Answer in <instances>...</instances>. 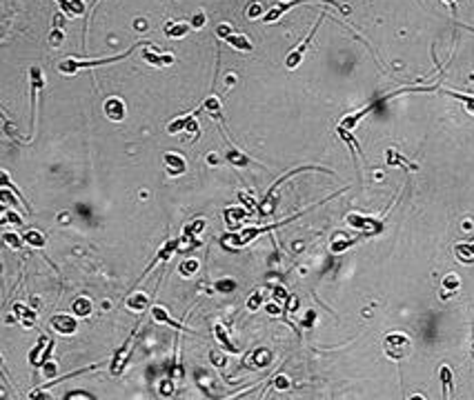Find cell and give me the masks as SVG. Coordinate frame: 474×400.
Here are the masks:
<instances>
[{
	"label": "cell",
	"instance_id": "6da1fadb",
	"mask_svg": "<svg viewBox=\"0 0 474 400\" xmlns=\"http://www.w3.org/2000/svg\"><path fill=\"white\" fill-rule=\"evenodd\" d=\"M145 45H149V42H136V45H132L130 49H127L125 54H118V56H109V58H94V60H78V58H65V60H60L58 63V71L60 74H65V76H69V74H76L78 69H85V67H100V65H109V63H118V60L122 58H127L134 49H138V47H145Z\"/></svg>",
	"mask_w": 474,
	"mask_h": 400
},
{
	"label": "cell",
	"instance_id": "7a4b0ae2",
	"mask_svg": "<svg viewBox=\"0 0 474 400\" xmlns=\"http://www.w3.org/2000/svg\"><path fill=\"white\" fill-rule=\"evenodd\" d=\"M383 349H385L387 358L403 360L405 356H410V351H412V340L408 334H403V331H392V334H387L385 340H383Z\"/></svg>",
	"mask_w": 474,
	"mask_h": 400
},
{
	"label": "cell",
	"instance_id": "3957f363",
	"mask_svg": "<svg viewBox=\"0 0 474 400\" xmlns=\"http://www.w3.org/2000/svg\"><path fill=\"white\" fill-rule=\"evenodd\" d=\"M300 3H330V5H334V7L341 9L343 14H350V7H343V5H338V0H287V3H276L270 11H265L263 20H265V22H276L283 14H285V11H289L292 7H296V5H300Z\"/></svg>",
	"mask_w": 474,
	"mask_h": 400
},
{
	"label": "cell",
	"instance_id": "277c9868",
	"mask_svg": "<svg viewBox=\"0 0 474 400\" xmlns=\"http://www.w3.org/2000/svg\"><path fill=\"white\" fill-rule=\"evenodd\" d=\"M345 223H348L350 227H354L356 232H363V234H381L383 232L381 220L365 218V216H361V213H348V216H345Z\"/></svg>",
	"mask_w": 474,
	"mask_h": 400
},
{
	"label": "cell",
	"instance_id": "5b68a950",
	"mask_svg": "<svg viewBox=\"0 0 474 400\" xmlns=\"http://www.w3.org/2000/svg\"><path fill=\"white\" fill-rule=\"evenodd\" d=\"M49 325H52L58 334L69 336V334H76V329H78V316L76 314H54V316L49 318Z\"/></svg>",
	"mask_w": 474,
	"mask_h": 400
},
{
	"label": "cell",
	"instance_id": "8992f818",
	"mask_svg": "<svg viewBox=\"0 0 474 400\" xmlns=\"http://www.w3.org/2000/svg\"><path fill=\"white\" fill-rule=\"evenodd\" d=\"M163 167H165V173L169 178H176V176H183V173L187 171V162L183 158L181 154H176V151H167L163 156Z\"/></svg>",
	"mask_w": 474,
	"mask_h": 400
},
{
	"label": "cell",
	"instance_id": "52a82bcc",
	"mask_svg": "<svg viewBox=\"0 0 474 400\" xmlns=\"http://www.w3.org/2000/svg\"><path fill=\"white\" fill-rule=\"evenodd\" d=\"M319 27H321V18L316 20V25L312 27V31L308 33V36H305V40L300 42L298 47L294 49V52L285 58V67H287V69H296V67L300 65V60H303V56H305V49H308V45L312 42V38H314V33H316V29H319Z\"/></svg>",
	"mask_w": 474,
	"mask_h": 400
},
{
	"label": "cell",
	"instance_id": "ba28073f",
	"mask_svg": "<svg viewBox=\"0 0 474 400\" xmlns=\"http://www.w3.org/2000/svg\"><path fill=\"white\" fill-rule=\"evenodd\" d=\"M141 56H143L145 63H149V65H154V67H165V65L174 63V56H171V54H160L154 45H145Z\"/></svg>",
	"mask_w": 474,
	"mask_h": 400
},
{
	"label": "cell",
	"instance_id": "9c48e42d",
	"mask_svg": "<svg viewBox=\"0 0 474 400\" xmlns=\"http://www.w3.org/2000/svg\"><path fill=\"white\" fill-rule=\"evenodd\" d=\"M176 249H181V238H174V240H169V242H167V245H163V249H160L158 253H156V258H154V260L147 264V269H145V272H143V276H141V280H138V283H143V278H145V276H147L149 272H152V269H154L158 262H167V260H169V258H171V253H174Z\"/></svg>",
	"mask_w": 474,
	"mask_h": 400
},
{
	"label": "cell",
	"instance_id": "30bf717a",
	"mask_svg": "<svg viewBox=\"0 0 474 400\" xmlns=\"http://www.w3.org/2000/svg\"><path fill=\"white\" fill-rule=\"evenodd\" d=\"M134 338H136V329L132 331V336L125 340V345H122L118 351L114 353V358H111V363H109V371L114 376H118L122 367H125V363H127V353H130V347H132V342H134Z\"/></svg>",
	"mask_w": 474,
	"mask_h": 400
},
{
	"label": "cell",
	"instance_id": "8fae6325",
	"mask_svg": "<svg viewBox=\"0 0 474 400\" xmlns=\"http://www.w3.org/2000/svg\"><path fill=\"white\" fill-rule=\"evenodd\" d=\"M105 116L114 122H120L125 120L127 116V109H125V103L118 98V96H111V98L105 100Z\"/></svg>",
	"mask_w": 474,
	"mask_h": 400
},
{
	"label": "cell",
	"instance_id": "7c38bea8",
	"mask_svg": "<svg viewBox=\"0 0 474 400\" xmlns=\"http://www.w3.org/2000/svg\"><path fill=\"white\" fill-rule=\"evenodd\" d=\"M378 103H383V98H381V100H374V103H370V105H365L363 109L354 111V114H348V116H345L343 120H341V125H338V127H341V129H348V131H352V129H354L356 125H359V122L363 120V118H365L367 114H370V111L374 109V107H376Z\"/></svg>",
	"mask_w": 474,
	"mask_h": 400
},
{
	"label": "cell",
	"instance_id": "4fadbf2b",
	"mask_svg": "<svg viewBox=\"0 0 474 400\" xmlns=\"http://www.w3.org/2000/svg\"><path fill=\"white\" fill-rule=\"evenodd\" d=\"M152 318L156 320V323H160V325H169V327H174V329H178V331H189V334H194V329H187L183 323L174 320L169 314H167V309L160 307V305H154L152 307Z\"/></svg>",
	"mask_w": 474,
	"mask_h": 400
},
{
	"label": "cell",
	"instance_id": "5bb4252c",
	"mask_svg": "<svg viewBox=\"0 0 474 400\" xmlns=\"http://www.w3.org/2000/svg\"><path fill=\"white\" fill-rule=\"evenodd\" d=\"M225 160L230 162L232 167H249V165H256V167H263L261 162H256V160H252L249 156H245L243 151H238L236 147H227V151H225Z\"/></svg>",
	"mask_w": 474,
	"mask_h": 400
},
{
	"label": "cell",
	"instance_id": "9a60e30c",
	"mask_svg": "<svg viewBox=\"0 0 474 400\" xmlns=\"http://www.w3.org/2000/svg\"><path fill=\"white\" fill-rule=\"evenodd\" d=\"M385 162L390 167H403V169H408V171H419V165H416V162H410L405 156H401L397 149L385 151Z\"/></svg>",
	"mask_w": 474,
	"mask_h": 400
},
{
	"label": "cell",
	"instance_id": "2e32d148",
	"mask_svg": "<svg viewBox=\"0 0 474 400\" xmlns=\"http://www.w3.org/2000/svg\"><path fill=\"white\" fill-rule=\"evenodd\" d=\"M249 218V213L247 209H241V207H234V209H225V223H227V227L232 229H238L241 225L245 223Z\"/></svg>",
	"mask_w": 474,
	"mask_h": 400
},
{
	"label": "cell",
	"instance_id": "e0dca14e",
	"mask_svg": "<svg viewBox=\"0 0 474 400\" xmlns=\"http://www.w3.org/2000/svg\"><path fill=\"white\" fill-rule=\"evenodd\" d=\"M200 109L207 111L209 118H214L216 122H223V107H221V100L216 96H207V98L200 103Z\"/></svg>",
	"mask_w": 474,
	"mask_h": 400
},
{
	"label": "cell",
	"instance_id": "ac0fdd59",
	"mask_svg": "<svg viewBox=\"0 0 474 400\" xmlns=\"http://www.w3.org/2000/svg\"><path fill=\"white\" fill-rule=\"evenodd\" d=\"M214 334H216V340H219L221 345H223V349L236 356V353H238V347L230 340V336H227V329H225V327H223L221 323H216V325H214Z\"/></svg>",
	"mask_w": 474,
	"mask_h": 400
},
{
	"label": "cell",
	"instance_id": "d6986e66",
	"mask_svg": "<svg viewBox=\"0 0 474 400\" xmlns=\"http://www.w3.org/2000/svg\"><path fill=\"white\" fill-rule=\"evenodd\" d=\"M439 376H441V387H443V398H452L454 391V378H452V369L448 365H443L439 369Z\"/></svg>",
	"mask_w": 474,
	"mask_h": 400
},
{
	"label": "cell",
	"instance_id": "ffe728a7",
	"mask_svg": "<svg viewBox=\"0 0 474 400\" xmlns=\"http://www.w3.org/2000/svg\"><path fill=\"white\" fill-rule=\"evenodd\" d=\"M227 45H232L234 49H238V52H252L254 45L249 42V38L245 36V33H232V36L225 38Z\"/></svg>",
	"mask_w": 474,
	"mask_h": 400
},
{
	"label": "cell",
	"instance_id": "44dd1931",
	"mask_svg": "<svg viewBox=\"0 0 474 400\" xmlns=\"http://www.w3.org/2000/svg\"><path fill=\"white\" fill-rule=\"evenodd\" d=\"M125 305H127V309H132V312L143 314L145 309H147V305H149V298L145 296V294H132L125 300Z\"/></svg>",
	"mask_w": 474,
	"mask_h": 400
},
{
	"label": "cell",
	"instance_id": "7402d4cb",
	"mask_svg": "<svg viewBox=\"0 0 474 400\" xmlns=\"http://www.w3.org/2000/svg\"><path fill=\"white\" fill-rule=\"evenodd\" d=\"M14 312H16V316H18V320L22 325L29 329V327H33V320H36V312H31V309H27L22 302H16L14 305Z\"/></svg>",
	"mask_w": 474,
	"mask_h": 400
},
{
	"label": "cell",
	"instance_id": "603a6c76",
	"mask_svg": "<svg viewBox=\"0 0 474 400\" xmlns=\"http://www.w3.org/2000/svg\"><path fill=\"white\" fill-rule=\"evenodd\" d=\"M196 118V111H192V114H185L183 118H174V120L167 125V134H178V131H185L189 122Z\"/></svg>",
	"mask_w": 474,
	"mask_h": 400
},
{
	"label": "cell",
	"instance_id": "cb8c5ba5",
	"mask_svg": "<svg viewBox=\"0 0 474 400\" xmlns=\"http://www.w3.org/2000/svg\"><path fill=\"white\" fill-rule=\"evenodd\" d=\"M22 238H25L27 245H31L33 249H42L45 245H47V238H45L42 232H38V229H29V232L22 234Z\"/></svg>",
	"mask_w": 474,
	"mask_h": 400
},
{
	"label": "cell",
	"instance_id": "d4e9b609",
	"mask_svg": "<svg viewBox=\"0 0 474 400\" xmlns=\"http://www.w3.org/2000/svg\"><path fill=\"white\" fill-rule=\"evenodd\" d=\"M189 27L192 25H187V22H167L165 25V36L167 38H183V36H187Z\"/></svg>",
	"mask_w": 474,
	"mask_h": 400
},
{
	"label": "cell",
	"instance_id": "484cf974",
	"mask_svg": "<svg viewBox=\"0 0 474 400\" xmlns=\"http://www.w3.org/2000/svg\"><path fill=\"white\" fill-rule=\"evenodd\" d=\"M263 302H267V291L263 289V287H258V289L247 298V309L249 312H256V309L263 307Z\"/></svg>",
	"mask_w": 474,
	"mask_h": 400
},
{
	"label": "cell",
	"instance_id": "4316f807",
	"mask_svg": "<svg viewBox=\"0 0 474 400\" xmlns=\"http://www.w3.org/2000/svg\"><path fill=\"white\" fill-rule=\"evenodd\" d=\"M71 309H74V314L78 318H85L92 314V300H89V298H76V300L71 302Z\"/></svg>",
	"mask_w": 474,
	"mask_h": 400
},
{
	"label": "cell",
	"instance_id": "83f0119b",
	"mask_svg": "<svg viewBox=\"0 0 474 400\" xmlns=\"http://www.w3.org/2000/svg\"><path fill=\"white\" fill-rule=\"evenodd\" d=\"M443 94H448V96H452V98L456 100H461V103L465 105V109H467V114H472L474 116V96L470 94H461V92H452V89H441Z\"/></svg>",
	"mask_w": 474,
	"mask_h": 400
},
{
	"label": "cell",
	"instance_id": "f1b7e54d",
	"mask_svg": "<svg viewBox=\"0 0 474 400\" xmlns=\"http://www.w3.org/2000/svg\"><path fill=\"white\" fill-rule=\"evenodd\" d=\"M459 289V276H454V274H448L443 278V291H441V298L445 300V298H450V294L452 291Z\"/></svg>",
	"mask_w": 474,
	"mask_h": 400
},
{
	"label": "cell",
	"instance_id": "f546056e",
	"mask_svg": "<svg viewBox=\"0 0 474 400\" xmlns=\"http://www.w3.org/2000/svg\"><path fill=\"white\" fill-rule=\"evenodd\" d=\"M196 272H198V260H196V258H187V260H183L181 264H178V274L185 276V278L194 276Z\"/></svg>",
	"mask_w": 474,
	"mask_h": 400
},
{
	"label": "cell",
	"instance_id": "4dcf8cb0",
	"mask_svg": "<svg viewBox=\"0 0 474 400\" xmlns=\"http://www.w3.org/2000/svg\"><path fill=\"white\" fill-rule=\"evenodd\" d=\"M454 251H456V258H459V260L474 262V242L472 245H456Z\"/></svg>",
	"mask_w": 474,
	"mask_h": 400
},
{
	"label": "cell",
	"instance_id": "1f68e13d",
	"mask_svg": "<svg viewBox=\"0 0 474 400\" xmlns=\"http://www.w3.org/2000/svg\"><path fill=\"white\" fill-rule=\"evenodd\" d=\"M3 242L9 247V249H22V242H25V238H20L16 232H5L3 234Z\"/></svg>",
	"mask_w": 474,
	"mask_h": 400
},
{
	"label": "cell",
	"instance_id": "d6a6232c",
	"mask_svg": "<svg viewBox=\"0 0 474 400\" xmlns=\"http://www.w3.org/2000/svg\"><path fill=\"white\" fill-rule=\"evenodd\" d=\"M354 242H356L354 238H343V236L338 234V236H334V240H332V251H334V253H338V251H345V249H348V247H352Z\"/></svg>",
	"mask_w": 474,
	"mask_h": 400
},
{
	"label": "cell",
	"instance_id": "836d02e7",
	"mask_svg": "<svg viewBox=\"0 0 474 400\" xmlns=\"http://www.w3.org/2000/svg\"><path fill=\"white\" fill-rule=\"evenodd\" d=\"M214 289L221 291V294H232L234 289H236V280L234 278H221L214 283Z\"/></svg>",
	"mask_w": 474,
	"mask_h": 400
},
{
	"label": "cell",
	"instance_id": "e575fe53",
	"mask_svg": "<svg viewBox=\"0 0 474 400\" xmlns=\"http://www.w3.org/2000/svg\"><path fill=\"white\" fill-rule=\"evenodd\" d=\"M0 225H3V227H7V225H16V227H20V225H22V218H20L16 211L5 209L3 218H0Z\"/></svg>",
	"mask_w": 474,
	"mask_h": 400
},
{
	"label": "cell",
	"instance_id": "d590c367",
	"mask_svg": "<svg viewBox=\"0 0 474 400\" xmlns=\"http://www.w3.org/2000/svg\"><path fill=\"white\" fill-rule=\"evenodd\" d=\"M338 136H341V138L345 140V143H348V147L352 149V154H354V156H356V154L361 156V149H359V145H356V140H354V136H352V134L348 131V129H341V127H338Z\"/></svg>",
	"mask_w": 474,
	"mask_h": 400
},
{
	"label": "cell",
	"instance_id": "8d00e7d4",
	"mask_svg": "<svg viewBox=\"0 0 474 400\" xmlns=\"http://www.w3.org/2000/svg\"><path fill=\"white\" fill-rule=\"evenodd\" d=\"M63 42H65V31L60 29V27H54V31L49 33V45H52L54 49H58Z\"/></svg>",
	"mask_w": 474,
	"mask_h": 400
},
{
	"label": "cell",
	"instance_id": "74e56055",
	"mask_svg": "<svg viewBox=\"0 0 474 400\" xmlns=\"http://www.w3.org/2000/svg\"><path fill=\"white\" fill-rule=\"evenodd\" d=\"M272 360V353L267 351V349H258V351L254 353V363H256V367H265L267 363Z\"/></svg>",
	"mask_w": 474,
	"mask_h": 400
},
{
	"label": "cell",
	"instance_id": "f35d334b",
	"mask_svg": "<svg viewBox=\"0 0 474 400\" xmlns=\"http://www.w3.org/2000/svg\"><path fill=\"white\" fill-rule=\"evenodd\" d=\"M56 3H58V7L65 16H69V18L76 16V9H74V5H71V0H56Z\"/></svg>",
	"mask_w": 474,
	"mask_h": 400
},
{
	"label": "cell",
	"instance_id": "ab89813d",
	"mask_svg": "<svg viewBox=\"0 0 474 400\" xmlns=\"http://www.w3.org/2000/svg\"><path fill=\"white\" fill-rule=\"evenodd\" d=\"M54 347H56V340H49V342H47V347H45V351H42V356L38 358V363H36L38 367H42V365L47 363L49 358H52V351H54Z\"/></svg>",
	"mask_w": 474,
	"mask_h": 400
},
{
	"label": "cell",
	"instance_id": "60d3db41",
	"mask_svg": "<svg viewBox=\"0 0 474 400\" xmlns=\"http://www.w3.org/2000/svg\"><path fill=\"white\" fill-rule=\"evenodd\" d=\"M205 22H207V14H205V11H196L189 25H192L194 29H200V27H205Z\"/></svg>",
	"mask_w": 474,
	"mask_h": 400
},
{
	"label": "cell",
	"instance_id": "b9f144b4",
	"mask_svg": "<svg viewBox=\"0 0 474 400\" xmlns=\"http://www.w3.org/2000/svg\"><path fill=\"white\" fill-rule=\"evenodd\" d=\"M209 360H211V365H216V367H225L227 365V356L225 353H221V351H211Z\"/></svg>",
	"mask_w": 474,
	"mask_h": 400
},
{
	"label": "cell",
	"instance_id": "7bdbcfd3",
	"mask_svg": "<svg viewBox=\"0 0 474 400\" xmlns=\"http://www.w3.org/2000/svg\"><path fill=\"white\" fill-rule=\"evenodd\" d=\"M42 345H45V336H40V340H38V345L31 349V353H29V363L36 367V363H38V356H40V349H42Z\"/></svg>",
	"mask_w": 474,
	"mask_h": 400
},
{
	"label": "cell",
	"instance_id": "ee69618b",
	"mask_svg": "<svg viewBox=\"0 0 474 400\" xmlns=\"http://www.w3.org/2000/svg\"><path fill=\"white\" fill-rule=\"evenodd\" d=\"M272 387L278 389V391H285V389H289V380L285 378V376H276L274 382H272Z\"/></svg>",
	"mask_w": 474,
	"mask_h": 400
},
{
	"label": "cell",
	"instance_id": "f6af8a7d",
	"mask_svg": "<svg viewBox=\"0 0 474 400\" xmlns=\"http://www.w3.org/2000/svg\"><path fill=\"white\" fill-rule=\"evenodd\" d=\"M274 300H278L281 305H285V300H287V291L283 289L281 285H276V287H274Z\"/></svg>",
	"mask_w": 474,
	"mask_h": 400
},
{
	"label": "cell",
	"instance_id": "bcb514c9",
	"mask_svg": "<svg viewBox=\"0 0 474 400\" xmlns=\"http://www.w3.org/2000/svg\"><path fill=\"white\" fill-rule=\"evenodd\" d=\"M216 36H219V38H223V40H225L227 36H232V27H230V25H225V22H223V25H219V27H216Z\"/></svg>",
	"mask_w": 474,
	"mask_h": 400
},
{
	"label": "cell",
	"instance_id": "7dc6e473",
	"mask_svg": "<svg viewBox=\"0 0 474 400\" xmlns=\"http://www.w3.org/2000/svg\"><path fill=\"white\" fill-rule=\"evenodd\" d=\"M203 227H205V220H198V223H194L192 227H187L185 234L187 236H196V234H200V229H203Z\"/></svg>",
	"mask_w": 474,
	"mask_h": 400
},
{
	"label": "cell",
	"instance_id": "c3c4849f",
	"mask_svg": "<svg viewBox=\"0 0 474 400\" xmlns=\"http://www.w3.org/2000/svg\"><path fill=\"white\" fill-rule=\"evenodd\" d=\"M261 14H263V5H261V3H256L254 7L247 9V16H249V18H256V16H261ZM263 16H265V14H263Z\"/></svg>",
	"mask_w": 474,
	"mask_h": 400
},
{
	"label": "cell",
	"instance_id": "681fc988",
	"mask_svg": "<svg viewBox=\"0 0 474 400\" xmlns=\"http://www.w3.org/2000/svg\"><path fill=\"white\" fill-rule=\"evenodd\" d=\"M42 369H45V376H49V378H56V363H45L42 365Z\"/></svg>",
	"mask_w": 474,
	"mask_h": 400
},
{
	"label": "cell",
	"instance_id": "f907efd6",
	"mask_svg": "<svg viewBox=\"0 0 474 400\" xmlns=\"http://www.w3.org/2000/svg\"><path fill=\"white\" fill-rule=\"evenodd\" d=\"M314 318H316V314L314 312H308V314H305V320H300V323H303L305 327H312V325H314Z\"/></svg>",
	"mask_w": 474,
	"mask_h": 400
},
{
	"label": "cell",
	"instance_id": "816d5d0a",
	"mask_svg": "<svg viewBox=\"0 0 474 400\" xmlns=\"http://www.w3.org/2000/svg\"><path fill=\"white\" fill-rule=\"evenodd\" d=\"M185 131H189V134H192V136H198V122H196V118H194V120L189 122Z\"/></svg>",
	"mask_w": 474,
	"mask_h": 400
},
{
	"label": "cell",
	"instance_id": "f5cc1de1",
	"mask_svg": "<svg viewBox=\"0 0 474 400\" xmlns=\"http://www.w3.org/2000/svg\"><path fill=\"white\" fill-rule=\"evenodd\" d=\"M207 162H209V165H219V156H216V154H207Z\"/></svg>",
	"mask_w": 474,
	"mask_h": 400
},
{
	"label": "cell",
	"instance_id": "db71d44e",
	"mask_svg": "<svg viewBox=\"0 0 474 400\" xmlns=\"http://www.w3.org/2000/svg\"><path fill=\"white\" fill-rule=\"evenodd\" d=\"M443 3L450 5V7H452V11H456V0H443Z\"/></svg>",
	"mask_w": 474,
	"mask_h": 400
},
{
	"label": "cell",
	"instance_id": "11a10c76",
	"mask_svg": "<svg viewBox=\"0 0 474 400\" xmlns=\"http://www.w3.org/2000/svg\"><path fill=\"white\" fill-rule=\"evenodd\" d=\"M465 29H467V31H472V33H474V27H467V25H465Z\"/></svg>",
	"mask_w": 474,
	"mask_h": 400
}]
</instances>
